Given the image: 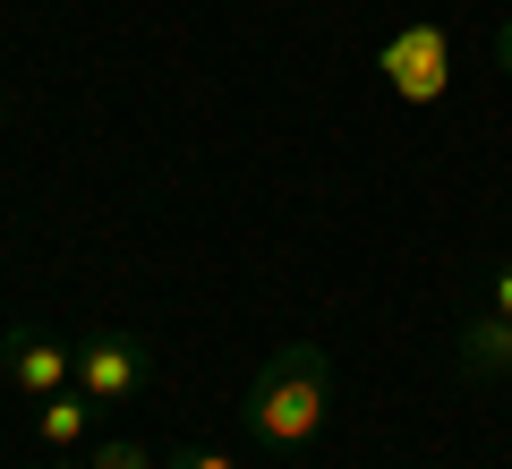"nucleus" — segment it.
Returning <instances> with one entry per match:
<instances>
[{
    "mask_svg": "<svg viewBox=\"0 0 512 469\" xmlns=\"http://www.w3.org/2000/svg\"><path fill=\"white\" fill-rule=\"evenodd\" d=\"M325 410H333V359L316 342H282L274 359L248 376V393H239L248 435L274 444V452H308L316 435H325Z\"/></svg>",
    "mask_w": 512,
    "mask_h": 469,
    "instance_id": "obj_1",
    "label": "nucleus"
},
{
    "mask_svg": "<svg viewBox=\"0 0 512 469\" xmlns=\"http://www.w3.org/2000/svg\"><path fill=\"white\" fill-rule=\"evenodd\" d=\"M77 393L94 410H128V401L146 393V342L137 333H86L77 342Z\"/></svg>",
    "mask_w": 512,
    "mask_h": 469,
    "instance_id": "obj_2",
    "label": "nucleus"
},
{
    "mask_svg": "<svg viewBox=\"0 0 512 469\" xmlns=\"http://www.w3.org/2000/svg\"><path fill=\"white\" fill-rule=\"evenodd\" d=\"M0 376L18 384L26 401H52V393L77 384V342H60V333H43V325H9L0 333Z\"/></svg>",
    "mask_w": 512,
    "mask_h": 469,
    "instance_id": "obj_3",
    "label": "nucleus"
},
{
    "mask_svg": "<svg viewBox=\"0 0 512 469\" xmlns=\"http://www.w3.org/2000/svg\"><path fill=\"white\" fill-rule=\"evenodd\" d=\"M453 367H461L470 384H495V376H512V316L478 307L470 325H461V342H453Z\"/></svg>",
    "mask_w": 512,
    "mask_h": 469,
    "instance_id": "obj_4",
    "label": "nucleus"
},
{
    "mask_svg": "<svg viewBox=\"0 0 512 469\" xmlns=\"http://www.w3.org/2000/svg\"><path fill=\"white\" fill-rule=\"evenodd\" d=\"M384 69H393V86H402L410 103H436L444 94V35L436 26H410V35L384 52Z\"/></svg>",
    "mask_w": 512,
    "mask_h": 469,
    "instance_id": "obj_5",
    "label": "nucleus"
},
{
    "mask_svg": "<svg viewBox=\"0 0 512 469\" xmlns=\"http://www.w3.org/2000/svg\"><path fill=\"white\" fill-rule=\"evenodd\" d=\"M86 418H94V401L77 393V384H69V393H52V401H35V435H43L52 452H77V444H86Z\"/></svg>",
    "mask_w": 512,
    "mask_h": 469,
    "instance_id": "obj_6",
    "label": "nucleus"
},
{
    "mask_svg": "<svg viewBox=\"0 0 512 469\" xmlns=\"http://www.w3.org/2000/svg\"><path fill=\"white\" fill-rule=\"evenodd\" d=\"M86 469H154V452H146V444H128V435H111V444L86 452Z\"/></svg>",
    "mask_w": 512,
    "mask_h": 469,
    "instance_id": "obj_7",
    "label": "nucleus"
},
{
    "mask_svg": "<svg viewBox=\"0 0 512 469\" xmlns=\"http://www.w3.org/2000/svg\"><path fill=\"white\" fill-rule=\"evenodd\" d=\"M163 469H239V461H231V452H214V444H171Z\"/></svg>",
    "mask_w": 512,
    "mask_h": 469,
    "instance_id": "obj_8",
    "label": "nucleus"
},
{
    "mask_svg": "<svg viewBox=\"0 0 512 469\" xmlns=\"http://www.w3.org/2000/svg\"><path fill=\"white\" fill-rule=\"evenodd\" d=\"M487 307H495V316H512V265L495 273V299H487Z\"/></svg>",
    "mask_w": 512,
    "mask_h": 469,
    "instance_id": "obj_9",
    "label": "nucleus"
},
{
    "mask_svg": "<svg viewBox=\"0 0 512 469\" xmlns=\"http://www.w3.org/2000/svg\"><path fill=\"white\" fill-rule=\"evenodd\" d=\"M495 69H512V18L495 26Z\"/></svg>",
    "mask_w": 512,
    "mask_h": 469,
    "instance_id": "obj_10",
    "label": "nucleus"
},
{
    "mask_svg": "<svg viewBox=\"0 0 512 469\" xmlns=\"http://www.w3.org/2000/svg\"><path fill=\"white\" fill-rule=\"evenodd\" d=\"M52 469H69V461H52Z\"/></svg>",
    "mask_w": 512,
    "mask_h": 469,
    "instance_id": "obj_11",
    "label": "nucleus"
}]
</instances>
